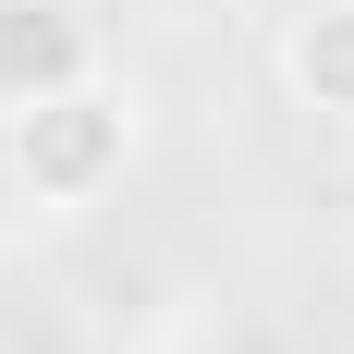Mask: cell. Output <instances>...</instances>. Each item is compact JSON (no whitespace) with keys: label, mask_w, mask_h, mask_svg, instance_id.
Wrapping results in <instances>:
<instances>
[{"label":"cell","mask_w":354,"mask_h":354,"mask_svg":"<svg viewBox=\"0 0 354 354\" xmlns=\"http://www.w3.org/2000/svg\"><path fill=\"white\" fill-rule=\"evenodd\" d=\"M86 73H98V25L73 0H0V122L86 86Z\"/></svg>","instance_id":"2"},{"label":"cell","mask_w":354,"mask_h":354,"mask_svg":"<svg viewBox=\"0 0 354 354\" xmlns=\"http://www.w3.org/2000/svg\"><path fill=\"white\" fill-rule=\"evenodd\" d=\"M135 135H147L135 86H122V73L98 62L86 86H62V98L12 110V196H25V208H49V220L98 208L110 183L135 171Z\"/></svg>","instance_id":"1"},{"label":"cell","mask_w":354,"mask_h":354,"mask_svg":"<svg viewBox=\"0 0 354 354\" xmlns=\"http://www.w3.org/2000/svg\"><path fill=\"white\" fill-rule=\"evenodd\" d=\"M281 98L306 122H342L354 135V0H306L281 25Z\"/></svg>","instance_id":"3"}]
</instances>
